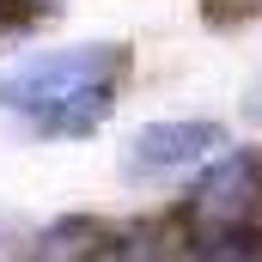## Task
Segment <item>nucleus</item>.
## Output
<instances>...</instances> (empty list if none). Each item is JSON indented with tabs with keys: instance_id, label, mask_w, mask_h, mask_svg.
I'll return each mask as SVG.
<instances>
[{
	"instance_id": "obj_4",
	"label": "nucleus",
	"mask_w": 262,
	"mask_h": 262,
	"mask_svg": "<svg viewBox=\"0 0 262 262\" xmlns=\"http://www.w3.org/2000/svg\"><path fill=\"white\" fill-rule=\"evenodd\" d=\"M116 256H122L116 232H110L104 220H92V213L55 220V226H43V232L25 244V262H116Z\"/></svg>"
},
{
	"instance_id": "obj_2",
	"label": "nucleus",
	"mask_w": 262,
	"mask_h": 262,
	"mask_svg": "<svg viewBox=\"0 0 262 262\" xmlns=\"http://www.w3.org/2000/svg\"><path fill=\"white\" fill-rule=\"evenodd\" d=\"M262 207V152L256 146H238V152H220L213 171L189 189V220L207 226L213 238L220 232H244V220Z\"/></svg>"
},
{
	"instance_id": "obj_3",
	"label": "nucleus",
	"mask_w": 262,
	"mask_h": 262,
	"mask_svg": "<svg viewBox=\"0 0 262 262\" xmlns=\"http://www.w3.org/2000/svg\"><path fill=\"white\" fill-rule=\"evenodd\" d=\"M213 146H226L220 122H152L128 140V177H171V171L207 159Z\"/></svg>"
},
{
	"instance_id": "obj_6",
	"label": "nucleus",
	"mask_w": 262,
	"mask_h": 262,
	"mask_svg": "<svg viewBox=\"0 0 262 262\" xmlns=\"http://www.w3.org/2000/svg\"><path fill=\"white\" fill-rule=\"evenodd\" d=\"M0 262H18V220L0 213Z\"/></svg>"
},
{
	"instance_id": "obj_1",
	"label": "nucleus",
	"mask_w": 262,
	"mask_h": 262,
	"mask_svg": "<svg viewBox=\"0 0 262 262\" xmlns=\"http://www.w3.org/2000/svg\"><path fill=\"white\" fill-rule=\"evenodd\" d=\"M122 79H128L122 43H73L0 73V110L31 122L37 134H92L116 110Z\"/></svg>"
},
{
	"instance_id": "obj_5",
	"label": "nucleus",
	"mask_w": 262,
	"mask_h": 262,
	"mask_svg": "<svg viewBox=\"0 0 262 262\" xmlns=\"http://www.w3.org/2000/svg\"><path fill=\"white\" fill-rule=\"evenodd\" d=\"M256 0H207V18H220V25H232V18H244Z\"/></svg>"
},
{
	"instance_id": "obj_7",
	"label": "nucleus",
	"mask_w": 262,
	"mask_h": 262,
	"mask_svg": "<svg viewBox=\"0 0 262 262\" xmlns=\"http://www.w3.org/2000/svg\"><path fill=\"white\" fill-rule=\"evenodd\" d=\"M6 6H12V12H25V18H37V12H55L61 0H6Z\"/></svg>"
}]
</instances>
